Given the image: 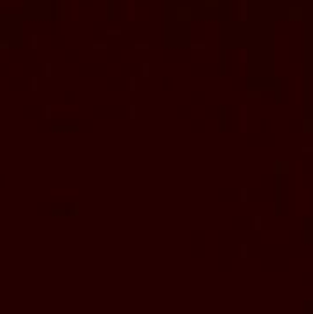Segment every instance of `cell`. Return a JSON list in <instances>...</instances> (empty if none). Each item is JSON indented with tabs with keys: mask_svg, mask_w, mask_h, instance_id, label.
<instances>
[{
	"mask_svg": "<svg viewBox=\"0 0 313 314\" xmlns=\"http://www.w3.org/2000/svg\"><path fill=\"white\" fill-rule=\"evenodd\" d=\"M135 110H137V108H135V105H130V108H128V115H130V119H133V117H135Z\"/></svg>",
	"mask_w": 313,
	"mask_h": 314,
	"instance_id": "1",
	"label": "cell"
},
{
	"mask_svg": "<svg viewBox=\"0 0 313 314\" xmlns=\"http://www.w3.org/2000/svg\"><path fill=\"white\" fill-rule=\"evenodd\" d=\"M240 199H241V203H247V188H241V192H240Z\"/></svg>",
	"mask_w": 313,
	"mask_h": 314,
	"instance_id": "2",
	"label": "cell"
},
{
	"mask_svg": "<svg viewBox=\"0 0 313 314\" xmlns=\"http://www.w3.org/2000/svg\"><path fill=\"white\" fill-rule=\"evenodd\" d=\"M53 108H51V105H46V119H51V114H53Z\"/></svg>",
	"mask_w": 313,
	"mask_h": 314,
	"instance_id": "3",
	"label": "cell"
},
{
	"mask_svg": "<svg viewBox=\"0 0 313 314\" xmlns=\"http://www.w3.org/2000/svg\"><path fill=\"white\" fill-rule=\"evenodd\" d=\"M32 91H37V77H32Z\"/></svg>",
	"mask_w": 313,
	"mask_h": 314,
	"instance_id": "4",
	"label": "cell"
},
{
	"mask_svg": "<svg viewBox=\"0 0 313 314\" xmlns=\"http://www.w3.org/2000/svg\"><path fill=\"white\" fill-rule=\"evenodd\" d=\"M51 75V63H46V77Z\"/></svg>",
	"mask_w": 313,
	"mask_h": 314,
	"instance_id": "5",
	"label": "cell"
},
{
	"mask_svg": "<svg viewBox=\"0 0 313 314\" xmlns=\"http://www.w3.org/2000/svg\"><path fill=\"white\" fill-rule=\"evenodd\" d=\"M0 49H11V44L9 42H0Z\"/></svg>",
	"mask_w": 313,
	"mask_h": 314,
	"instance_id": "6",
	"label": "cell"
},
{
	"mask_svg": "<svg viewBox=\"0 0 313 314\" xmlns=\"http://www.w3.org/2000/svg\"><path fill=\"white\" fill-rule=\"evenodd\" d=\"M240 250H241V256H247V244H241Z\"/></svg>",
	"mask_w": 313,
	"mask_h": 314,
	"instance_id": "7",
	"label": "cell"
},
{
	"mask_svg": "<svg viewBox=\"0 0 313 314\" xmlns=\"http://www.w3.org/2000/svg\"><path fill=\"white\" fill-rule=\"evenodd\" d=\"M133 89H135V79H130V91H133Z\"/></svg>",
	"mask_w": 313,
	"mask_h": 314,
	"instance_id": "8",
	"label": "cell"
},
{
	"mask_svg": "<svg viewBox=\"0 0 313 314\" xmlns=\"http://www.w3.org/2000/svg\"><path fill=\"white\" fill-rule=\"evenodd\" d=\"M93 47H95V49H105L107 45H105V44H95Z\"/></svg>",
	"mask_w": 313,
	"mask_h": 314,
	"instance_id": "9",
	"label": "cell"
},
{
	"mask_svg": "<svg viewBox=\"0 0 313 314\" xmlns=\"http://www.w3.org/2000/svg\"><path fill=\"white\" fill-rule=\"evenodd\" d=\"M32 47H37V37H32Z\"/></svg>",
	"mask_w": 313,
	"mask_h": 314,
	"instance_id": "10",
	"label": "cell"
},
{
	"mask_svg": "<svg viewBox=\"0 0 313 314\" xmlns=\"http://www.w3.org/2000/svg\"><path fill=\"white\" fill-rule=\"evenodd\" d=\"M143 75H149V65H143Z\"/></svg>",
	"mask_w": 313,
	"mask_h": 314,
	"instance_id": "11",
	"label": "cell"
},
{
	"mask_svg": "<svg viewBox=\"0 0 313 314\" xmlns=\"http://www.w3.org/2000/svg\"><path fill=\"white\" fill-rule=\"evenodd\" d=\"M259 227H261V218L257 217V218H255V229H259Z\"/></svg>",
	"mask_w": 313,
	"mask_h": 314,
	"instance_id": "12",
	"label": "cell"
}]
</instances>
